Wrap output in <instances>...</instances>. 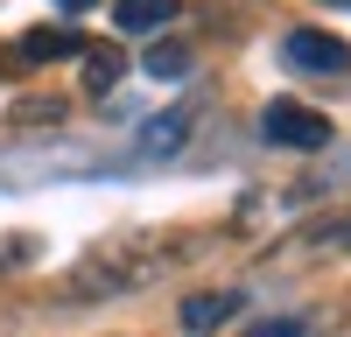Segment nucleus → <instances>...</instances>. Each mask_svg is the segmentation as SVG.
I'll return each mask as SVG.
<instances>
[{
    "label": "nucleus",
    "mask_w": 351,
    "mask_h": 337,
    "mask_svg": "<svg viewBox=\"0 0 351 337\" xmlns=\"http://www.w3.org/2000/svg\"><path fill=\"white\" fill-rule=\"evenodd\" d=\"M141 71H148L155 84H183V77H190V49H183V42H155L148 56H141Z\"/></svg>",
    "instance_id": "7"
},
{
    "label": "nucleus",
    "mask_w": 351,
    "mask_h": 337,
    "mask_svg": "<svg viewBox=\"0 0 351 337\" xmlns=\"http://www.w3.org/2000/svg\"><path fill=\"white\" fill-rule=\"evenodd\" d=\"M324 190H351V155H337L330 168H316L309 183H295L288 197H295V204H309V197H324Z\"/></svg>",
    "instance_id": "9"
},
{
    "label": "nucleus",
    "mask_w": 351,
    "mask_h": 337,
    "mask_svg": "<svg viewBox=\"0 0 351 337\" xmlns=\"http://www.w3.org/2000/svg\"><path fill=\"white\" fill-rule=\"evenodd\" d=\"M330 8H351V0H330Z\"/></svg>",
    "instance_id": "12"
},
{
    "label": "nucleus",
    "mask_w": 351,
    "mask_h": 337,
    "mask_svg": "<svg viewBox=\"0 0 351 337\" xmlns=\"http://www.w3.org/2000/svg\"><path fill=\"white\" fill-rule=\"evenodd\" d=\"M190 127H197V112H183V105H169L162 120H148L141 127V155H183V140H190Z\"/></svg>",
    "instance_id": "3"
},
{
    "label": "nucleus",
    "mask_w": 351,
    "mask_h": 337,
    "mask_svg": "<svg viewBox=\"0 0 351 337\" xmlns=\"http://www.w3.org/2000/svg\"><path fill=\"white\" fill-rule=\"evenodd\" d=\"M239 309H246L239 288H225V295H190V302H183V323H190V330H211V323H232Z\"/></svg>",
    "instance_id": "5"
},
{
    "label": "nucleus",
    "mask_w": 351,
    "mask_h": 337,
    "mask_svg": "<svg viewBox=\"0 0 351 337\" xmlns=\"http://www.w3.org/2000/svg\"><path fill=\"white\" fill-rule=\"evenodd\" d=\"M56 8H64V14H84V8H99V0H56Z\"/></svg>",
    "instance_id": "11"
},
{
    "label": "nucleus",
    "mask_w": 351,
    "mask_h": 337,
    "mask_svg": "<svg viewBox=\"0 0 351 337\" xmlns=\"http://www.w3.org/2000/svg\"><path fill=\"white\" fill-rule=\"evenodd\" d=\"M281 64L302 77H351V42L330 28H288L281 36Z\"/></svg>",
    "instance_id": "2"
},
{
    "label": "nucleus",
    "mask_w": 351,
    "mask_h": 337,
    "mask_svg": "<svg viewBox=\"0 0 351 337\" xmlns=\"http://www.w3.org/2000/svg\"><path fill=\"white\" fill-rule=\"evenodd\" d=\"M21 56H36V64H49V56H84V36L77 28H28Z\"/></svg>",
    "instance_id": "6"
},
{
    "label": "nucleus",
    "mask_w": 351,
    "mask_h": 337,
    "mask_svg": "<svg viewBox=\"0 0 351 337\" xmlns=\"http://www.w3.org/2000/svg\"><path fill=\"white\" fill-rule=\"evenodd\" d=\"M120 77H127V56L120 49H84V84H92V92H112Z\"/></svg>",
    "instance_id": "8"
},
{
    "label": "nucleus",
    "mask_w": 351,
    "mask_h": 337,
    "mask_svg": "<svg viewBox=\"0 0 351 337\" xmlns=\"http://www.w3.org/2000/svg\"><path fill=\"white\" fill-rule=\"evenodd\" d=\"M253 337H302V323H295V316H274V323H260Z\"/></svg>",
    "instance_id": "10"
},
{
    "label": "nucleus",
    "mask_w": 351,
    "mask_h": 337,
    "mask_svg": "<svg viewBox=\"0 0 351 337\" xmlns=\"http://www.w3.org/2000/svg\"><path fill=\"white\" fill-rule=\"evenodd\" d=\"M176 14H183L176 0H112V21H120L127 36H162Z\"/></svg>",
    "instance_id": "4"
},
{
    "label": "nucleus",
    "mask_w": 351,
    "mask_h": 337,
    "mask_svg": "<svg viewBox=\"0 0 351 337\" xmlns=\"http://www.w3.org/2000/svg\"><path fill=\"white\" fill-rule=\"evenodd\" d=\"M260 140L267 148H295V155H316V148H330L337 127H330V112H316L302 99H267L260 105Z\"/></svg>",
    "instance_id": "1"
}]
</instances>
